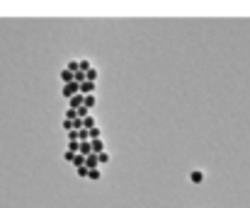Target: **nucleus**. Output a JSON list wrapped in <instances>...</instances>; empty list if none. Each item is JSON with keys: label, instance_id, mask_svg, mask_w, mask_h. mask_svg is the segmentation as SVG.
Returning <instances> with one entry per match:
<instances>
[{"label": "nucleus", "instance_id": "nucleus-1", "mask_svg": "<svg viewBox=\"0 0 250 208\" xmlns=\"http://www.w3.org/2000/svg\"><path fill=\"white\" fill-rule=\"evenodd\" d=\"M61 95H63L66 99H71L73 95H78V82H68V85H63V87H61Z\"/></svg>", "mask_w": 250, "mask_h": 208}, {"label": "nucleus", "instance_id": "nucleus-2", "mask_svg": "<svg viewBox=\"0 0 250 208\" xmlns=\"http://www.w3.org/2000/svg\"><path fill=\"white\" fill-rule=\"evenodd\" d=\"M95 87H97V85H95V82H87V80H85V82H81V85H78V92H81V95H95Z\"/></svg>", "mask_w": 250, "mask_h": 208}, {"label": "nucleus", "instance_id": "nucleus-3", "mask_svg": "<svg viewBox=\"0 0 250 208\" xmlns=\"http://www.w3.org/2000/svg\"><path fill=\"white\" fill-rule=\"evenodd\" d=\"M204 179H207V174H204L202 170H192V172H189V182H192V184H202Z\"/></svg>", "mask_w": 250, "mask_h": 208}, {"label": "nucleus", "instance_id": "nucleus-4", "mask_svg": "<svg viewBox=\"0 0 250 208\" xmlns=\"http://www.w3.org/2000/svg\"><path fill=\"white\" fill-rule=\"evenodd\" d=\"M81 124H83L85 131H90V129H95V126H97V121H95V116H92V114H87L85 119H81Z\"/></svg>", "mask_w": 250, "mask_h": 208}, {"label": "nucleus", "instance_id": "nucleus-5", "mask_svg": "<svg viewBox=\"0 0 250 208\" xmlns=\"http://www.w3.org/2000/svg\"><path fill=\"white\" fill-rule=\"evenodd\" d=\"M68 102H71V107H68V109H81V107H83V95L78 92V95H73Z\"/></svg>", "mask_w": 250, "mask_h": 208}, {"label": "nucleus", "instance_id": "nucleus-6", "mask_svg": "<svg viewBox=\"0 0 250 208\" xmlns=\"http://www.w3.org/2000/svg\"><path fill=\"white\" fill-rule=\"evenodd\" d=\"M95 104H97V99H95V95H85V97H83V107H85V109H87V112H90V109H92Z\"/></svg>", "mask_w": 250, "mask_h": 208}, {"label": "nucleus", "instance_id": "nucleus-7", "mask_svg": "<svg viewBox=\"0 0 250 208\" xmlns=\"http://www.w3.org/2000/svg\"><path fill=\"white\" fill-rule=\"evenodd\" d=\"M87 179L90 182H100L102 179V170L97 167V170H87Z\"/></svg>", "mask_w": 250, "mask_h": 208}, {"label": "nucleus", "instance_id": "nucleus-8", "mask_svg": "<svg viewBox=\"0 0 250 208\" xmlns=\"http://www.w3.org/2000/svg\"><path fill=\"white\" fill-rule=\"evenodd\" d=\"M61 82H63V85H68V82H73V73H71V70H61Z\"/></svg>", "mask_w": 250, "mask_h": 208}, {"label": "nucleus", "instance_id": "nucleus-9", "mask_svg": "<svg viewBox=\"0 0 250 208\" xmlns=\"http://www.w3.org/2000/svg\"><path fill=\"white\" fill-rule=\"evenodd\" d=\"M87 133H90V140H100V138H102V129H100V126H95V129H90Z\"/></svg>", "mask_w": 250, "mask_h": 208}, {"label": "nucleus", "instance_id": "nucleus-10", "mask_svg": "<svg viewBox=\"0 0 250 208\" xmlns=\"http://www.w3.org/2000/svg\"><path fill=\"white\" fill-rule=\"evenodd\" d=\"M78 148H81V140H68V152H78Z\"/></svg>", "mask_w": 250, "mask_h": 208}, {"label": "nucleus", "instance_id": "nucleus-11", "mask_svg": "<svg viewBox=\"0 0 250 208\" xmlns=\"http://www.w3.org/2000/svg\"><path fill=\"white\" fill-rule=\"evenodd\" d=\"M97 160H100V165H107V162H109V150H102V152L97 155Z\"/></svg>", "mask_w": 250, "mask_h": 208}, {"label": "nucleus", "instance_id": "nucleus-12", "mask_svg": "<svg viewBox=\"0 0 250 208\" xmlns=\"http://www.w3.org/2000/svg\"><path fill=\"white\" fill-rule=\"evenodd\" d=\"M73 119H78V114H76V109H68L66 112V121H73Z\"/></svg>", "mask_w": 250, "mask_h": 208}, {"label": "nucleus", "instance_id": "nucleus-13", "mask_svg": "<svg viewBox=\"0 0 250 208\" xmlns=\"http://www.w3.org/2000/svg\"><path fill=\"white\" fill-rule=\"evenodd\" d=\"M66 70L76 73V70H78V61H68V66H66Z\"/></svg>", "mask_w": 250, "mask_h": 208}, {"label": "nucleus", "instance_id": "nucleus-14", "mask_svg": "<svg viewBox=\"0 0 250 208\" xmlns=\"http://www.w3.org/2000/svg\"><path fill=\"white\" fill-rule=\"evenodd\" d=\"M76 172H78L81 179H87V170H85V167H76Z\"/></svg>", "mask_w": 250, "mask_h": 208}, {"label": "nucleus", "instance_id": "nucleus-15", "mask_svg": "<svg viewBox=\"0 0 250 208\" xmlns=\"http://www.w3.org/2000/svg\"><path fill=\"white\" fill-rule=\"evenodd\" d=\"M63 160H66V162H73V152L66 150V152H63Z\"/></svg>", "mask_w": 250, "mask_h": 208}, {"label": "nucleus", "instance_id": "nucleus-16", "mask_svg": "<svg viewBox=\"0 0 250 208\" xmlns=\"http://www.w3.org/2000/svg\"><path fill=\"white\" fill-rule=\"evenodd\" d=\"M68 140H78V131H68Z\"/></svg>", "mask_w": 250, "mask_h": 208}]
</instances>
